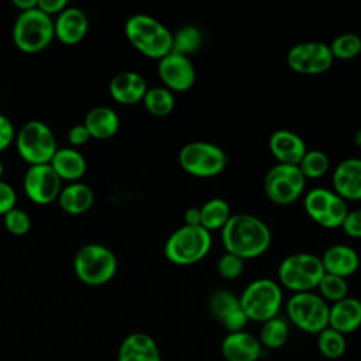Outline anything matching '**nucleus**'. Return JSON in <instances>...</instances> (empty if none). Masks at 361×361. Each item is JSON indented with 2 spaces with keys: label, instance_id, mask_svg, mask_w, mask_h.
I'll use <instances>...</instances> for the list:
<instances>
[{
  "label": "nucleus",
  "instance_id": "nucleus-9",
  "mask_svg": "<svg viewBox=\"0 0 361 361\" xmlns=\"http://www.w3.org/2000/svg\"><path fill=\"white\" fill-rule=\"evenodd\" d=\"M178 161L180 168L192 176L213 178L226 169L228 157L224 149L216 144L192 141L180 148Z\"/></svg>",
  "mask_w": 361,
  "mask_h": 361
},
{
  "label": "nucleus",
  "instance_id": "nucleus-39",
  "mask_svg": "<svg viewBox=\"0 0 361 361\" xmlns=\"http://www.w3.org/2000/svg\"><path fill=\"white\" fill-rule=\"evenodd\" d=\"M17 195L14 188L6 180L0 179V216H4L7 212L16 207Z\"/></svg>",
  "mask_w": 361,
  "mask_h": 361
},
{
  "label": "nucleus",
  "instance_id": "nucleus-22",
  "mask_svg": "<svg viewBox=\"0 0 361 361\" xmlns=\"http://www.w3.org/2000/svg\"><path fill=\"white\" fill-rule=\"evenodd\" d=\"M117 361H161L155 340L147 333L128 334L118 347Z\"/></svg>",
  "mask_w": 361,
  "mask_h": 361
},
{
  "label": "nucleus",
  "instance_id": "nucleus-15",
  "mask_svg": "<svg viewBox=\"0 0 361 361\" xmlns=\"http://www.w3.org/2000/svg\"><path fill=\"white\" fill-rule=\"evenodd\" d=\"M158 76L168 90L186 92L196 80V71L189 56L169 52L158 61Z\"/></svg>",
  "mask_w": 361,
  "mask_h": 361
},
{
  "label": "nucleus",
  "instance_id": "nucleus-36",
  "mask_svg": "<svg viewBox=\"0 0 361 361\" xmlns=\"http://www.w3.org/2000/svg\"><path fill=\"white\" fill-rule=\"evenodd\" d=\"M3 223L6 230L14 235H24L31 228V219L28 213L18 207H14L4 214Z\"/></svg>",
  "mask_w": 361,
  "mask_h": 361
},
{
  "label": "nucleus",
  "instance_id": "nucleus-14",
  "mask_svg": "<svg viewBox=\"0 0 361 361\" xmlns=\"http://www.w3.org/2000/svg\"><path fill=\"white\" fill-rule=\"evenodd\" d=\"M62 180L49 164L30 165L24 173L23 186L28 199L37 204H49L58 199Z\"/></svg>",
  "mask_w": 361,
  "mask_h": 361
},
{
  "label": "nucleus",
  "instance_id": "nucleus-26",
  "mask_svg": "<svg viewBox=\"0 0 361 361\" xmlns=\"http://www.w3.org/2000/svg\"><path fill=\"white\" fill-rule=\"evenodd\" d=\"M56 200L63 212L69 214H82L92 207L94 193L90 186L78 180L62 188Z\"/></svg>",
  "mask_w": 361,
  "mask_h": 361
},
{
  "label": "nucleus",
  "instance_id": "nucleus-3",
  "mask_svg": "<svg viewBox=\"0 0 361 361\" xmlns=\"http://www.w3.org/2000/svg\"><path fill=\"white\" fill-rule=\"evenodd\" d=\"M212 243V233L202 226L183 224L168 237L164 254L175 265H193L209 254Z\"/></svg>",
  "mask_w": 361,
  "mask_h": 361
},
{
  "label": "nucleus",
  "instance_id": "nucleus-12",
  "mask_svg": "<svg viewBox=\"0 0 361 361\" xmlns=\"http://www.w3.org/2000/svg\"><path fill=\"white\" fill-rule=\"evenodd\" d=\"M303 207L306 214L324 228L341 227L348 213L345 200L326 188L310 189L305 196Z\"/></svg>",
  "mask_w": 361,
  "mask_h": 361
},
{
  "label": "nucleus",
  "instance_id": "nucleus-27",
  "mask_svg": "<svg viewBox=\"0 0 361 361\" xmlns=\"http://www.w3.org/2000/svg\"><path fill=\"white\" fill-rule=\"evenodd\" d=\"M200 226L207 231L221 230L231 217V210L224 199L213 197L204 202L200 207Z\"/></svg>",
  "mask_w": 361,
  "mask_h": 361
},
{
  "label": "nucleus",
  "instance_id": "nucleus-28",
  "mask_svg": "<svg viewBox=\"0 0 361 361\" xmlns=\"http://www.w3.org/2000/svg\"><path fill=\"white\" fill-rule=\"evenodd\" d=\"M142 103L149 114L155 117H165L175 109V94L164 86L148 87Z\"/></svg>",
  "mask_w": 361,
  "mask_h": 361
},
{
  "label": "nucleus",
  "instance_id": "nucleus-7",
  "mask_svg": "<svg viewBox=\"0 0 361 361\" xmlns=\"http://www.w3.org/2000/svg\"><path fill=\"white\" fill-rule=\"evenodd\" d=\"M324 269L320 257L310 252H295L285 257L278 267V279L282 286L299 292H312L317 288Z\"/></svg>",
  "mask_w": 361,
  "mask_h": 361
},
{
  "label": "nucleus",
  "instance_id": "nucleus-47",
  "mask_svg": "<svg viewBox=\"0 0 361 361\" xmlns=\"http://www.w3.org/2000/svg\"><path fill=\"white\" fill-rule=\"evenodd\" d=\"M3 172H4V166H3V162L0 161V179H1V176H3Z\"/></svg>",
  "mask_w": 361,
  "mask_h": 361
},
{
  "label": "nucleus",
  "instance_id": "nucleus-37",
  "mask_svg": "<svg viewBox=\"0 0 361 361\" xmlns=\"http://www.w3.org/2000/svg\"><path fill=\"white\" fill-rule=\"evenodd\" d=\"M244 271V259L240 257L224 252L217 261V272L224 279H237Z\"/></svg>",
  "mask_w": 361,
  "mask_h": 361
},
{
  "label": "nucleus",
  "instance_id": "nucleus-2",
  "mask_svg": "<svg viewBox=\"0 0 361 361\" xmlns=\"http://www.w3.org/2000/svg\"><path fill=\"white\" fill-rule=\"evenodd\" d=\"M130 44L151 59H161L172 51L173 32L148 14H134L124 24Z\"/></svg>",
  "mask_w": 361,
  "mask_h": 361
},
{
  "label": "nucleus",
  "instance_id": "nucleus-41",
  "mask_svg": "<svg viewBox=\"0 0 361 361\" xmlns=\"http://www.w3.org/2000/svg\"><path fill=\"white\" fill-rule=\"evenodd\" d=\"M16 138V130L13 121L0 113V152L4 151Z\"/></svg>",
  "mask_w": 361,
  "mask_h": 361
},
{
  "label": "nucleus",
  "instance_id": "nucleus-4",
  "mask_svg": "<svg viewBox=\"0 0 361 361\" xmlns=\"http://www.w3.org/2000/svg\"><path fill=\"white\" fill-rule=\"evenodd\" d=\"M73 271L86 285H104L111 281L117 272L116 254L103 244H86L80 247L75 255Z\"/></svg>",
  "mask_w": 361,
  "mask_h": 361
},
{
  "label": "nucleus",
  "instance_id": "nucleus-45",
  "mask_svg": "<svg viewBox=\"0 0 361 361\" xmlns=\"http://www.w3.org/2000/svg\"><path fill=\"white\" fill-rule=\"evenodd\" d=\"M13 4L21 11H27L37 7V0H13Z\"/></svg>",
  "mask_w": 361,
  "mask_h": 361
},
{
  "label": "nucleus",
  "instance_id": "nucleus-17",
  "mask_svg": "<svg viewBox=\"0 0 361 361\" xmlns=\"http://www.w3.org/2000/svg\"><path fill=\"white\" fill-rule=\"evenodd\" d=\"M333 192L344 200H361V159L347 158L333 171Z\"/></svg>",
  "mask_w": 361,
  "mask_h": 361
},
{
  "label": "nucleus",
  "instance_id": "nucleus-43",
  "mask_svg": "<svg viewBox=\"0 0 361 361\" xmlns=\"http://www.w3.org/2000/svg\"><path fill=\"white\" fill-rule=\"evenodd\" d=\"M37 7L48 16H52V14L58 16L62 10L68 7V1L66 0H37Z\"/></svg>",
  "mask_w": 361,
  "mask_h": 361
},
{
  "label": "nucleus",
  "instance_id": "nucleus-34",
  "mask_svg": "<svg viewBox=\"0 0 361 361\" xmlns=\"http://www.w3.org/2000/svg\"><path fill=\"white\" fill-rule=\"evenodd\" d=\"M240 307V299L228 290H216L209 298V310L212 316L220 323H223L228 314Z\"/></svg>",
  "mask_w": 361,
  "mask_h": 361
},
{
  "label": "nucleus",
  "instance_id": "nucleus-31",
  "mask_svg": "<svg viewBox=\"0 0 361 361\" xmlns=\"http://www.w3.org/2000/svg\"><path fill=\"white\" fill-rule=\"evenodd\" d=\"M317 348L320 354L329 360H338L344 355L347 348V341L344 334L326 327L317 334Z\"/></svg>",
  "mask_w": 361,
  "mask_h": 361
},
{
  "label": "nucleus",
  "instance_id": "nucleus-30",
  "mask_svg": "<svg viewBox=\"0 0 361 361\" xmlns=\"http://www.w3.org/2000/svg\"><path fill=\"white\" fill-rule=\"evenodd\" d=\"M288 336H289V329L286 322L276 316L262 323L258 340L262 347L281 348L286 343Z\"/></svg>",
  "mask_w": 361,
  "mask_h": 361
},
{
  "label": "nucleus",
  "instance_id": "nucleus-25",
  "mask_svg": "<svg viewBox=\"0 0 361 361\" xmlns=\"http://www.w3.org/2000/svg\"><path fill=\"white\" fill-rule=\"evenodd\" d=\"M49 165L61 178V180L78 182L86 172V159L76 148H58Z\"/></svg>",
  "mask_w": 361,
  "mask_h": 361
},
{
  "label": "nucleus",
  "instance_id": "nucleus-13",
  "mask_svg": "<svg viewBox=\"0 0 361 361\" xmlns=\"http://www.w3.org/2000/svg\"><path fill=\"white\" fill-rule=\"evenodd\" d=\"M334 62L329 44L306 41L295 44L286 54L288 66L300 75H320L327 72Z\"/></svg>",
  "mask_w": 361,
  "mask_h": 361
},
{
  "label": "nucleus",
  "instance_id": "nucleus-40",
  "mask_svg": "<svg viewBox=\"0 0 361 361\" xmlns=\"http://www.w3.org/2000/svg\"><path fill=\"white\" fill-rule=\"evenodd\" d=\"M248 317L245 316V313L243 312V309H237L235 312H233L231 314H228L224 320H223V326L226 327V330L228 333H238V331H244L245 326L248 324Z\"/></svg>",
  "mask_w": 361,
  "mask_h": 361
},
{
  "label": "nucleus",
  "instance_id": "nucleus-18",
  "mask_svg": "<svg viewBox=\"0 0 361 361\" xmlns=\"http://www.w3.org/2000/svg\"><path fill=\"white\" fill-rule=\"evenodd\" d=\"M148 86L142 75L134 71H124L113 76L109 85L111 97L126 106L142 102Z\"/></svg>",
  "mask_w": 361,
  "mask_h": 361
},
{
  "label": "nucleus",
  "instance_id": "nucleus-32",
  "mask_svg": "<svg viewBox=\"0 0 361 361\" xmlns=\"http://www.w3.org/2000/svg\"><path fill=\"white\" fill-rule=\"evenodd\" d=\"M305 179H317L327 173L330 168V159L326 152L320 149L306 151L298 165Z\"/></svg>",
  "mask_w": 361,
  "mask_h": 361
},
{
  "label": "nucleus",
  "instance_id": "nucleus-11",
  "mask_svg": "<svg viewBox=\"0 0 361 361\" xmlns=\"http://www.w3.org/2000/svg\"><path fill=\"white\" fill-rule=\"evenodd\" d=\"M306 186V179L295 165L275 164L265 175L264 190L267 197L279 206L292 204L299 199Z\"/></svg>",
  "mask_w": 361,
  "mask_h": 361
},
{
  "label": "nucleus",
  "instance_id": "nucleus-46",
  "mask_svg": "<svg viewBox=\"0 0 361 361\" xmlns=\"http://www.w3.org/2000/svg\"><path fill=\"white\" fill-rule=\"evenodd\" d=\"M354 144H355L358 148H361V128H358L357 133L354 134Z\"/></svg>",
  "mask_w": 361,
  "mask_h": 361
},
{
  "label": "nucleus",
  "instance_id": "nucleus-20",
  "mask_svg": "<svg viewBox=\"0 0 361 361\" xmlns=\"http://www.w3.org/2000/svg\"><path fill=\"white\" fill-rule=\"evenodd\" d=\"M326 274L340 278H348L357 272L360 267V257L357 251L345 244H336L329 247L320 257Z\"/></svg>",
  "mask_w": 361,
  "mask_h": 361
},
{
  "label": "nucleus",
  "instance_id": "nucleus-1",
  "mask_svg": "<svg viewBox=\"0 0 361 361\" xmlns=\"http://www.w3.org/2000/svg\"><path fill=\"white\" fill-rule=\"evenodd\" d=\"M226 252L241 259H251L262 255L271 245V230L265 221L254 214L237 213L220 230Z\"/></svg>",
  "mask_w": 361,
  "mask_h": 361
},
{
  "label": "nucleus",
  "instance_id": "nucleus-21",
  "mask_svg": "<svg viewBox=\"0 0 361 361\" xmlns=\"http://www.w3.org/2000/svg\"><path fill=\"white\" fill-rule=\"evenodd\" d=\"M220 348L227 361H257L262 353L259 340L248 331L228 333Z\"/></svg>",
  "mask_w": 361,
  "mask_h": 361
},
{
  "label": "nucleus",
  "instance_id": "nucleus-19",
  "mask_svg": "<svg viewBox=\"0 0 361 361\" xmlns=\"http://www.w3.org/2000/svg\"><path fill=\"white\" fill-rule=\"evenodd\" d=\"M87 28V16L78 7L68 6L56 16V20L54 21L55 37L66 45H75L80 42L85 38Z\"/></svg>",
  "mask_w": 361,
  "mask_h": 361
},
{
  "label": "nucleus",
  "instance_id": "nucleus-29",
  "mask_svg": "<svg viewBox=\"0 0 361 361\" xmlns=\"http://www.w3.org/2000/svg\"><path fill=\"white\" fill-rule=\"evenodd\" d=\"M203 44V34L196 25H183L173 34L172 52L189 56Z\"/></svg>",
  "mask_w": 361,
  "mask_h": 361
},
{
  "label": "nucleus",
  "instance_id": "nucleus-8",
  "mask_svg": "<svg viewBox=\"0 0 361 361\" xmlns=\"http://www.w3.org/2000/svg\"><path fill=\"white\" fill-rule=\"evenodd\" d=\"M16 148L30 165L49 164L58 149L51 127L39 120H30L16 133Z\"/></svg>",
  "mask_w": 361,
  "mask_h": 361
},
{
  "label": "nucleus",
  "instance_id": "nucleus-35",
  "mask_svg": "<svg viewBox=\"0 0 361 361\" xmlns=\"http://www.w3.org/2000/svg\"><path fill=\"white\" fill-rule=\"evenodd\" d=\"M319 295L327 302L336 303L344 298L348 296V285L347 281L344 278L331 275V274H326L322 276L320 282L317 283Z\"/></svg>",
  "mask_w": 361,
  "mask_h": 361
},
{
  "label": "nucleus",
  "instance_id": "nucleus-24",
  "mask_svg": "<svg viewBox=\"0 0 361 361\" xmlns=\"http://www.w3.org/2000/svg\"><path fill=\"white\" fill-rule=\"evenodd\" d=\"M92 138L107 140L116 135L120 127L117 113L109 106H96L87 111L83 121Z\"/></svg>",
  "mask_w": 361,
  "mask_h": 361
},
{
  "label": "nucleus",
  "instance_id": "nucleus-33",
  "mask_svg": "<svg viewBox=\"0 0 361 361\" xmlns=\"http://www.w3.org/2000/svg\"><path fill=\"white\" fill-rule=\"evenodd\" d=\"M329 47L334 59L350 61L361 54V37L354 32H344L337 35Z\"/></svg>",
  "mask_w": 361,
  "mask_h": 361
},
{
  "label": "nucleus",
  "instance_id": "nucleus-16",
  "mask_svg": "<svg viewBox=\"0 0 361 361\" xmlns=\"http://www.w3.org/2000/svg\"><path fill=\"white\" fill-rule=\"evenodd\" d=\"M269 151L276 159V164L298 166L305 152L307 151L303 138L290 130H276L271 134Z\"/></svg>",
  "mask_w": 361,
  "mask_h": 361
},
{
  "label": "nucleus",
  "instance_id": "nucleus-38",
  "mask_svg": "<svg viewBox=\"0 0 361 361\" xmlns=\"http://www.w3.org/2000/svg\"><path fill=\"white\" fill-rule=\"evenodd\" d=\"M343 231L353 237V238H361V207L355 210H348L343 224Z\"/></svg>",
  "mask_w": 361,
  "mask_h": 361
},
{
  "label": "nucleus",
  "instance_id": "nucleus-42",
  "mask_svg": "<svg viewBox=\"0 0 361 361\" xmlns=\"http://www.w3.org/2000/svg\"><path fill=\"white\" fill-rule=\"evenodd\" d=\"M89 138H92V137L83 123L72 126L68 131V141L72 145H83L85 142H87Z\"/></svg>",
  "mask_w": 361,
  "mask_h": 361
},
{
  "label": "nucleus",
  "instance_id": "nucleus-10",
  "mask_svg": "<svg viewBox=\"0 0 361 361\" xmlns=\"http://www.w3.org/2000/svg\"><path fill=\"white\" fill-rule=\"evenodd\" d=\"M286 310L290 322L306 333L319 334L329 327L330 306L319 293H293L288 300Z\"/></svg>",
  "mask_w": 361,
  "mask_h": 361
},
{
  "label": "nucleus",
  "instance_id": "nucleus-5",
  "mask_svg": "<svg viewBox=\"0 0 361 361\" xmlns=\"http://www.w3.org/2000/svg\"><path fill=\"white\" fill-rule=\"evenodd\" d=\"M238 299L248 320L265 323L278 316L283 296L281 285L276 281L259 278L248 283Z\"/></svg>",
  "mask_w": 361,
  "mask_h": 361
},
{
  "label": "nucleus",
  "instance_id": "nucleus-6",
  "mask_svg": "<svg viewBox=\"0 0 361 361\" xmlns=\"http://www.w3.org/2000/svg\"><path fill=\"white\" fill-rule=\"evenodd\" d=\"M55 37L54 20L51 16L34 7L20 11L13 27V39L16 47L27 54L45 49Z\"/></svg>",
  "mask_w": 361,
  "mask_h": 361
},
{
  "label": "nucleus",
  "instance_id": "nucleus-23",
  "mask_svg": "<svg viewBox=\"0 0 361 361\" xmlns=\"http://www.w3.org/2000/svg\"><path fill=\"white\" fill-rule=\"evenodd\" d=\"M361 326V300L355 298H344L330 306L329 327L333 330L348 334Z\"/></svg>",
  "mask_w": 361,
  "mask_h": 361
},
{
  "label": "nucleus",
  "instance_id": "nucleus-44",
  "mask_svg": "<svg viewBox=\"0 0 361 361\" xmlns=\"http://www.w3.org/2000/svg\"><path fill=\"white\" fill-rule=\"evenodd\" d=\"M185 226H200V210L199 207H189L183 213Z\"/></svg>",
  "mask_w": 361,
  "mask_h": 361
}]
</instances>
